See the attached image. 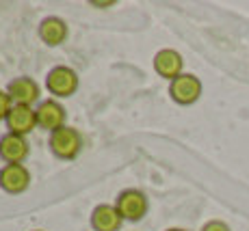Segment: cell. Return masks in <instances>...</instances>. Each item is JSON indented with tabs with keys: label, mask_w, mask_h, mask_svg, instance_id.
<instances>
[{
	"label": "cell",
	"mask_w": 249,
	"mask_h": 231,
	"mask_svg": "<svg viewBox=\"0 0 249 231\" xmlns=\"http://www.w3.org/2000/svg\"><path fill=\"white\" fill-rule=\"evenodd\" d=\"M48 145H50V151L54 153L59 160H74V158H78V153L83 151V134L76 128L63 126L50 134Z\"/></svg>",
	"instance_id": "1"
},
{
	"label": "cell",
	"mask_w": 249,
	"mask_h": 231,
	"mask_svg": "<svg viewBox=\"0 0 249 231\" xmlns=\"http://www.w3.org/2000/svg\"><path fill=\"white\" fill-rule=\"evenodd\" d=\"M78 74L68 65H54L46 74V89L54 99L71 98L78 91Z\"/></svg>",
	"instance_id": "2"
},
{
	"label": "cell",
	"mask_w": 249,
	"mask_h": 231,
	"mask_svg": "<svg viewBox=\"0 0 249 231\" xmlns=\"http://www.w3.org/2000/svg\"><path fill=\"white\" fill-rule=\"evenodd\" d=\"M115 208L119 210L124 220L128 223H139L145 218V214L150 212V201H147L145 192L137 188H126L115 197Z\"/></svg>",
	"instance_id": "3"
},
{
	"label": "cell",
	"mask_w": 249,
	"mask_h": 231,
	"mask_svg": "<svg viewBox=\"0 0 249 231\" xmlns=\"http://www.w3.org/2000/svg\"><path fill=\"white\" fill-rule=\"evenodd\" d=\"M204 84L195 74H180L169 82V98L180 106H191L202 98Z\"/></svg>",
	"instance_id": "4"
},
{
	"label": "cell",
	"mask_w": 249,
	"mask_h": 231,
	"mask_svg": "<svg viewBox=\"0 0 249 231\" xmlns=\"http://www.w3.org/2000/svg\"><path fill=\"white\" fill-rule=\"evenodd\" d=\"M37 115V128L46 130V132H54V130L65 126V119H68V113H65V106L59 102V99L50 98V99H41L35 108Z\"/></svg>",
	"instance_id": "5"
},
{
	"label": "cell",
	"mask_w": 249,
	"mask_h": 231,
	"mask_svg": "<svg viewBox=\"0 0 249 231\" xmlns=\"http://www.w3.org/2000/svg\"><path fill=\"white\" fill-rule=\"evenodd\" d=\"M28 153H31V147H28L26 136L11 132H4L0 136V160L4 165H24Z\"/></svg>",
	"instance_id": "6"
},
{
	"label": "cell",
	"mask_w": 249,
	"mask_h": 231,
	"mask_svg": "<svg viewBox=\"0 0 249 231\" xmlns=\"http://www.w3.org/2000/svg\"><path fill=\"white\" fill-rule=\"evenodd\" d=\"M7 93L13 104H20V106H33L35 102H39L41 98L39 84L31 76H18V78L9 80Z\"/></svg>",
	"instance_id": "7"
},
{
	"label": "cell",
	"mask_w": 249,
	"mask_h": 231,
	"mask_svg": "<svg viewBox=\"0 0 249 231\" xmlns=\"http://www.w3.org/2000/svg\"><path fill=\"white\" fill-rule=\"evenodd\" d=\"M31 186V171L26 165H4L0 168V188L7 195H22Z\"/></svg>",
	"instance_id": "8"
},
{
	"label": "cell",
	"mask_w": 249,
	"mask_h": 231,
	"mask_svg": "<svg viewBox=\"0 0 249 231\" xmlns=\"http://www.w3.org/2000/svg\"><path fill=\"white\" fill-rule=\"evenodd\" d=\"M4 126H7V132L11 134H20V136H26L33 130L37 128V115L33 106H20L13 104L11 110H9L7 119H4Z\"/></svg>",
	"instance_id": "9"
},
{
	"label": "cell",
	"mask_w": 249,
	"mask_h": 231,
	"mask_svg": "<svg viewBox=\"0 0 249 231\" xmlns=\"http://www.w3.org/2000/svg\"><path fill=\"white\" fill-rule=\"evenodd\" d=\"M154 71L165 80H176L180 74H184V61H182V54L174 48H162L154 54Z\"/></svg>",
	"instance_id": "10"
},
{
	"label": "cell",
	"mask_w": 249,
	"mask_h": 231,
	"mask_svg": "<svg viewBox=\"0 0 249 231\" xmlns=\"http://www.w3.org/2000/svg\"><path fill=\"white\" fill-rule=\"evenodd\" d=\"M37 35H39V39L44 41L46 46L56 48V46H61V43L68 39L70 26H68V22H65L63 17H59V16H48V17H44V20L39 22Z\"/></svg>",
	"instance_id": "11"
},
{
	"label": "cell",
	"mask_w": 249,
	"mask_h": 231,
	"mask_svg": "<svg viewBox=\"0 0 249 231\" xmlns=\"http://www.w3.org/2000/svg\"><path fill=\"white\" fill-rule=\"evenodd\" d=\"M91 229L93 231H119L124 225V218L115 203H100L91 212Z\"/></svg>",
	"instance_id": "12"
},
{
	"label": "cell",
	"mask_w": 249,
	"mask_h": 231,
	"mask_svg": "<svg viewBox=\"0 0 249 231\" xmlns=\"http://www.w3.org/2000/svg\"><path fill=\"white\" fill-rule=\"evenodd\" d=\"M11 106H13V102H11V98H9L7 89H0V121H4V119H7Z\"/></svg>",
	"instance_id": "13"
},
{
	"label": "cell",
	"mask_w": 249,
	"mask_h": 231,
	"mask_svg": "<svg viewBox=\"0 0 249 231\" xmlns=\"http://www.w3.org/2000/svg\"><path fill=\"white\" fill-rule=\"evenodd\" d=\"M202 231H232L223 220H208L202 227Z\"/></svg>",
	"instance_id": "14"
},
{
	"label": "cell",
	"mask_w": 249,
	"mask_h": 231,
	"mask_svg": "<svg viewBox=\"0 0 249 231\" xmlns=\"http://www.w3.org/2000/svg\"><path fill=\"white\" fill-rule=\"evenodd\" d=\"M165 231H186V229H182V227H171V229H165Z\"/></svg>",
	"instance_id": "15"
},
{
	"label": "cell",
	"mask_w": 249,
	"mask_h": 231,
	"mask_svg": "<svg viewBox=\"0 0 249 231\" xmlns=\"http://www.w3.org/2000/svg\"><path fill=\"white\" fill-rule=\"evenodd\" d=\"M33 231H44V229H33Z\"/></svg>",
	"instance_id": "16"
}]
</instances>
